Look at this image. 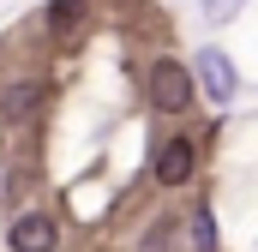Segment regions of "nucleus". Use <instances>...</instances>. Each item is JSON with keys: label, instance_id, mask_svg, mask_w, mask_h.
<instances>
[{"label": "nucleus", "instance_id": "nucleus-1", "mask_svg": "<svg viewBox=\"0 0 258 252\" xmlns=\"http://www.w3.org/2000/svg\"><path fill=\"white\" fill-rule=\"evenodd\" d=\"M150 102H156L162 114H186V102H192V72L180 60H156L150 66Z\"/></svg>", "mask_w": 258, "mask_h": 252}, {"label": "nucleus", "instance_id": "nucleus-2", "mask_svg": "<svg viewBox=\"0 0 258 252\" xmlns=\"http://www.w3.org/2000/svg\"><path fill=\"white\" fill-rule=\"evenodd\" d=\"M192 72H198V84H204L210 102H234V66H228L222 48H198V54H192Z\"/></svg>", "mask_w": 258, "mask_h": 252}, {"label": "nucleus", "instance_id": "nucleus-3", "mask_svg": "<svg viewBox=\"0 0 258 252\" xmlns=\"http://www.w3.org/2000/svg\"><path fill=\"white\" fill-rule=\"evenodd\" d=\"M12 252H54V240H60V228H54V216H42V210H24L18 222H12Z\"/></svg>", "mask_w": 258, "mask_h": 252}, {"label": "nucleus", "instance_id": "nucleus-4", "mask_svg": "<svg viewBox=\"0 0 258 252\" xmlns=\"http://www.w3.org/2000/svg\"><path fill=\"white\" fill-rule=\"evenodd\" d=\"M192 162H198L192 138H168V144L156 150V180H162V186H186V180H192Z\"/></svg>", "mask_w": 258, "mask_h": 252}, {"label": "nucleus", "instance_id": "nucleus-5", "mask_svg": "<svg viewBox=\"0 0 258 252\" xmlns=\"http://www.w3.org/2000/svg\"><path fill=\"white\" fill-rule=\"evenodd\" d=\"M192 252H216V216H210V204L192 210Z\"/></svg>", "mask_w": 258, "mask_h": 252}, {"label": "nucleus", "instance_id": "nucleus-6", "mask_svg": "<svg viewBox=\"0 0 258 252\" xmlns=\"http://www.w3.org/2000/svg\"><path fill=\"white\" fill-rule=\"evenodd\" d=\"M30 108H36V90H30V84H24V90H6V114H12V120L30 114Z\"/></svg>", "mask_w": 258, "mask_h": 252}, {"label": "nucleus", "instance_id": "nucleus-7", "mask_svg": "<svg viewBox=\"0 0 258 252\" xmlns=\"http://www.w3.org/2000/svg\"><path fill=\"white\" fill-rule=\"evenodd\" d=\"M240 6H246V0H204V18H210V24H228Z\"/></svg>", "mask_w": 258, "mask_h": 252}, {"label": "nucleus", "instance_id": "nucleus-8", "mask_svg": "<svg viewBox=\"0 0 258 252\" xmlns=\"http://www.w3.org/2000/svg\"><path fill=\"white\" fill-rule=\"evenodd\" d=\"M78 6H84V0H54V6H48V18L66 24V18H78Z\"/></svg>", "mask_w": 258, "mask_h": 252}]
</instances>
